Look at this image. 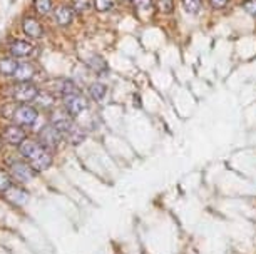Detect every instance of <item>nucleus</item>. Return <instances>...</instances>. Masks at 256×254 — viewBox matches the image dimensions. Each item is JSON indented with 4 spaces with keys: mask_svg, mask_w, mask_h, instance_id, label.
Wrapping results in <instances>:
<instances>
[{
    "mask_svg": "<svg viewBox=\"0 0 256 254\" xmlns=\"http://www.w3.org/2000/svg\"><path fill=\"white\" fill-rule=\"evenodd\" d=\"M37 95H39V89L32 82H19L14 87V99L20 104H28L35 101Z\"/></svg>",
    "mask_w": 256,
    "mask_h": 254,
    "instance_id": "f257e3e1",
    "label": "nucleus"
},
{
    "mask_svg": "<svg viewBox=\"0 0 256 254\" xmlns=\"http://www.w3.org/2000/svg\"><path fill=\"white\" fill-rule=\"evenodd\" d=\"M64 106L65 109H67L69 114L72 115V117H76V115L82 114L85 109H87V99L84 97L81 92L77 94H69V95H64Z\"/></svg>",
    "mask_w": 256,
    "mask_h": 254,
    "instance_id": "f03ea898",
    "label": "nucleus"
},
{
    "mask_svg": "<svg viewBox=\"0 0 256 254\" xmlns=\"http://www.w3.org/2000/svg\"><path fill=\"white\" fill-rule=\"evenodd\" d=\"M10 176H12V179L20 182V184H26V182H30L32 179H34L35 170L30 168V164L15 161L10 164Z\"/></svg>",
    "mask_w": 256,
    "mask_h": 254,
    "instance_id": "7ed1b4c3",
    "label": "nucleus"
},
{
    "mask_svg": "<svg viewBox=\"0 0 256 254\" xmlns=\"http://www.w3.org/2000/svg\"><path fill=\"white\" fill-rule=\"evenodd\" d=\"M60 141H62V134L52 124L45 126L39 134V142L42 144L45 149H49V151H54V149L59 147Z\"/></svg>",
    "mask_w": 256,
    "mask_h": 254,
    "instance_id": "20e7f679",
    "label": "nucleus"
},
{
    "mask_svg": "<svg viewBox=\"0 0 256 254\" xmlns=\"http://www.w3.org/2000/svg\"><path fill=\"white\" fill-rule=\"evenodd\" d=\"M37 117H39V112L28 104H22L14 111V120L17 122V126H32L35 124Z\"/></svg>",
    "mask_w": 256,
    "mask_h": 254,
    "instance_id": "39448f33",
    "label": "nucleus"
},
{
    "mask_svg": "<svg viewBox=\"0 0 256 254\" xmlns=\"http://www.w3.org/2000/svg\"><path fill=\"white\" fill-rule=\"evenodd\" d=\"M51 124L60 132L62 136H69L72 132V129L76 127L72 122V119L69 117V115L62 114V112H54L52 117H51Z\"/></svg>",
    "mask_w": 256,
    "mask_h": 254,
    "instance_id": "423d86ee",
    "label": "nucleus"
},
{
    "mask_svg": "<svg viewBox=\"0 0 256 254\" xmlns=\"http://www.w3.org/2000/svg\"><path fill=\"white\" fill-rule=\"evenodd\" d=\"M44 149L45 147L39 142V141H30V139H26L22 144L19 145L20 156H22L24 159H27L28 162H30L32 159H35V157L39 156Z\"/></svg>",
    "mask_w": 256,
    "mask_h": 254,
    "instance_id": "0eeeda50",
    "label": "nucleus"
},
{
    "mask_svg": "<svg viewBox=\"0 0 256 254\" xmlns=\"http://www.w3.org/2000/svg\"><path fill=\"white\" fill-rule=\"evenodd\" d=\"M2 139L5 141V142H9L10 145H20L27 139V136H26V131L20 126H9L3 131Z\"/></svg>",
    "mask_w": 256,
    "mask_h": 254,
    "instance_id": "6e6552de",
    "label": "nucleus"
},
{
    "mask_svg": "<svg viewBox=\"0 0 256 254\" xmlns=\"http://www.w3.org/2000/svg\"><path fill=\"white\" fill-rule=\"evenodd\" d=\"M9 51L12 54V57H19V59H24V57H28L34 54V45L27 40H14L9 45Z\"/></svg>",
    "mask_w": 256,
    "mask_h": 254,
    "instance_id": "1a4fd4ad",
    "label": "nucleus"
},
{
    "mask_svg": "<svg viewBox=\"0 0 256 254\" xmlns=\"http://www.w3.org/2000/svg\"><path fill=\"white\" fill-rule=\"evenodd\" d=\"M24 34L32 37V39H40L44 35V27L40 26L39 20H35L34 17H26L22 22Z\"/></svg>",
    "mask_w": 256,
    "mask_h": 254,
    "instance_id": "9d476101",
    "label": "nucleus"
},
{
    "mask_svg": "<svg viewBox=\"0 0 256 254\" xmlns=\"http://www.w3.org/2000/svg\"><path fill=\"white\" fill-rule=\"evenodd\" d=\"M54 17H56V22L59 26L65 27L74 20V9L69 5H59L54 9Z\"/></svg>",
    "mask_w": 256,
    "mask_h": 254,
    "instance_id": "9b49d317",
    "label": "nucleus"
},
{
    "mask_svg": "<svg viewBox=\"0 0 256 254\" xmlns=\"http://www.w3.org/2000/svg\"><path fill=\"white\" fill-rule=\"evenodd\" d=\"M3 194H5L7 201H10L12 204H15V206H22V204H26L27 199H28L26 191L20 189V187H17V186H10Z\"/></svg>",
    "mask_w": 256,
    "mask_h": 254,
    "instance_id": "f8f14e48",
    "label": "nucleus"
},
{
    "mask_svg": "<svg viewBox=\"0 0 256 254\" xmlns=\"http://www.w3.org/2000/svg\"><path fill=\"white\" fill-rule=\"evenodd\" d=\"M30 168L35 170V172H40V170H45L49 168V166L52 164V156H51V151L49 149H44L42 152L39 154V156L35 157V159H32L30 162Z\"/></svg>",
    "mask_w": 256,
    "mask_h": 254,
    "instance_id": "ddd939ff",
    "label": "nucleus"
},
{
    "mask_svg": "<svg viewBox=\"0 0 256 254\" xmlns=\"http://www.w3.org/2000/svg\"><path fill=\"white\" fill-rule=\"evenodd\" d=\"M35 76V67L28 62H19V67L15 70L14 77L19 82H30V79Z\"/></svg>",
    "mask_w": 256,
    "mask_h": 254,
    "instance_id": "4468645a",
    "label": "nucleus"
},
{
    "mask_svg": "<svg viewBox=\"0 0 256 254\" xmlns=\"http://www.w3.org/2000/svg\"><path fill=\"white\" fill-rule=\"evenodd\" d=\"M19 67V62L14 60V57H5V59H0V74L7 77H14L15 70Z\"/></svg>",
    "mask_w": 256,
    "mask_h": 254,
    "instance_id": "2eb2a0df",
    "label": "nucleus"
},
{
    "mask_svg": "<svg viewBox=\"0 0 256 254\" xmlns=\"http://www.w3.org/2000/svg\"><path fill=\"white\" fill-rule=\"evenodd\" d=\"M133 5L138 12H142V17H151L154 7H152V0H133Z\"/></svg>",
    "mask_w": 256,
    "mask_h": 254,
    "instance_id": "dca6fc26",
    "label": "nucleus"
},
{
    "mask_svg": "<svg viewBox=\"0 0 256 254\" xmlns=\"http://www.w3.org/2000/svg\"><path fill=\"white\" fill-rule=\"evenodd\" d=\"M106 92H107L106 85L104 84H99V82L92 84V85H90V89H89L90 97H92L96 102H102V99L106 97Z\"/></svg>",
    "mask_w": 256,
    "mask_h": 254,
    "instance_id": "f3484780",
    "label": "nucleus"
},
{
    "mask_svg": "<svg viewBox=\"0 0 256 254\" xmlns=\"http://www.w3.org/2000/svg\"><path fill=\"white\" fill-rule=\"evenodd\" d=\"M183 2V9L191 15H196L201 12V7H203V2L201 0H181Z\"/></svg>",
    "mask_w": 256,
    "mask_h": 254,
    "instance_id": "a211bd4d",
    "label": "nucleus"
},
{
    "mask_svg": "<svg viewBox=\"0 0 256 254\" xmlns=\"http://www.w3.org/2000/svg\"><path fill=\"white\" fill-rule=\"evenodd\" d=\"M34 9L37 14L47 15L52 12V0H34Z\"/></svg>",
    "mask_w": 256,
    "mask_h": 254,
    "instance_id": "6ab92c4d",
    "label": "nucleus"
},
{
    "mask_svg": "<svg viewBox=\"0 0 256 254\" xmlns=\"http://www.w3.org/2000/svg\"><path fill=\"white\" fill-rule=\"evenodd\" d=\"M94 5L92 0H72V9L76 14H84Z\"/></svg>",
    "mask_w": 256,
    "mask_h": 254,
    "instance_id": "aec40b11",
    "label": "nucleus"
},
{
    "mask_svg": "<svg viewBox=\"0 0 256 254\" xmlns=\"http://www.w3.org/2000/svg\"><path fill=\"white\" fill-rule=\"evenodd\" d=\"M87 65L97 74H102V70L107 69V64H106V60L102 59V57H92V59L87 60Z\"/></svg>",
    "mask_w": 256,
    "mask_h": 254,
    "instance_id": "412c9836",
    "label": "nucleus"
},
{
    "mask_svg": "<svg viewBox=\"0 0 256 254\" xmlns=\"http://www.w3.org/2000/svg\"><path fill=\"white\" fill-rule=\"evenodd\" d=\"M35 102L39 104L40 107L47 109V107H52L54 106V97H52L51 94H47V92H39V95L35 97Z\"/></svg>",
    "mask_w": 256,
    "mask_h": 254,
    "instance_id": "4be33fe9",
    "label": "nucleus"
},
{
    "mask_svg": "<svg viewBox=\"0 0 256 254\" xmlns=\"http://www.w3.org/2000/svg\"><path fill=\"white\" fill-rule=\"evenodd\" d=\"M60 92H62V97H64V95H69V94H77L79 89H77V85L74 84L72 81H67V79H65V81L60 82Z\"/></svg>",
    "mask_w": 256,
    "mask_h": 254,
    "instance_id": "5701e85b",
    "label": "nucleus"
},
{
    "mask_svg": "<svg viewBox=\"0 0 256 254\" xmlns=\"http://www.w3.org/2000/svg\"><path fill=\"white\" fill-rule=\"evenodd\" d=\"M156 5L161 14H171L174 10V2L172 0H156Z\"/></svg>",
    "mask_w": 256,
    "mask_h": 254,
    "instance_id": "b1692460",
    "label": "nucleus"
},
{
    "mask_svg": "<svg viewBox=\"0 0 256 254\" xmlns=\"http://www.w3.org/2000/svg\"><path fill=\"white\" fill-rule=\"evenodd\" d=\"M10 186H12V176H9L5 170H0V193H5Z\"/></svg>",
    "mask_w": 256,
    "mask_h": 254,
    "instance_id": "393cba45",
    "label": "nucleus"
},
{
    "mask_svg": "<svg viewBox=\"0 0 256 254\" xmlns=\"http://www.w3.org/2000/svg\"><path fill=\"white\" fill-rule=\"evenodd\" d=\"M94 7L99 12H109L114 7V0H94Z\"/></svg>",
    "mask_w": 256,
    "mask_h": 254,
    "instance_id": "a878e982",
    "label": "nucleus"
},
{
    "mask_svg": "<svg viewBox=\"0 0 256 254\" xmlns=\"http://www.w3.org/2000/svg\"><path fill=\"white\" fill-rule=\"evenodd\" d=\"M67 137H69V139H71V142H72V144H81L82 141H84V134H82V132H81L77 127H74V129H72V132H71V134H69Z\"/></svg>",
    "mask_w": 256,
    "mask_h": 254,
    "instance_id": "bb28decb",
    "label": "nucleus"
},
{
    "mask_svg": "<svg viewBox=\"0 0 256 254\" xmlns=\"http://www.w3.org/2000/svg\"><path fill=\"white\" fill-rule=\"evenodd\" d=\"M243 9H245L250 15L256 17V0H245V3H243Z\"/></svg>",
    "mask_w": 256,
    "mask_h": 254,
    "instance_id": "cd10ccee",
    "label": "nucleus"
},
{
    "mask_svg": "<svg viewBox=\"0 0 256 254\" xmlns=\"http://www.w3.org/2000/svg\"><path fill=\"white\" fill-rule=\"evenodd\" d=\"M211 2V5L214 7V9H223V7L228 5L229 0H209Z\"/></svg>",
    "mask_w": 256,
    "mask_h": 254,
    "instance_id": "c85d7f7f",
    "label": "nucleus"
},
{
    "mask_svg": "<svg viewBox=\"0 0 256 254\" xmlns=\"http://www.w3.org/2000/svg\"><path fill=\"white\" fill-rule=\"evenodd\" d=\"M2 142H3V139H2V137H0V149H2Z\"/></svg>",
    "mask_w": 256,
    "mask_h": 254,
    "instance_id": "c756f323",
    "label": "nucleus"
},
{
    "mask_svg": "<svg viewBox=\"0 0 256 254\" xmlns=\"http://www.w3.org/2000/svg\"><path fill=\"white\" fill-rule=\"evenodd\" d=\"M124 2H129V0H124ZM131 2H133V0H131Z\"/></svg>",
    "mask_w": 256,
    "mask_h": 254,
    "instance_id": "7c9ffc66",
    "label": "nucleus"
}]
</instances>
